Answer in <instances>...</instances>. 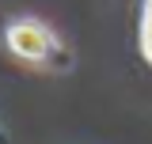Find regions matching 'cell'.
<instances>
[{
    "instance_id": "1",
    "label": "cell",
    "mask_w": 152,
    "mask_h": 144,
    "mask_svg": "<svg viewBox=\"0 0 152 144\" xmlns=\"http://www.w3.org/2000/svg\"><path fill=\"white\" fill-rule=\"evenodd\" d=\"M8 49L19 57V61H46V57L53 53V34L38 23V19H15L12 27H8Z\"/></svg>"
},
{
    "instance_id": "2",
    "label": "cell",
    "mask_w": 152,
    "mask_h": 144,
    "mask_svg": "<svg viewBox=\"0 0 152 144\" xmlns=\"http://www.w3.org/2000/svg\"><path fill=\"white\" fill-rule=\"evenodd\" d=\"M141 49H145V57L152 65V0L145 4V19H141Z\"/></svg>"
}]
</instances>
